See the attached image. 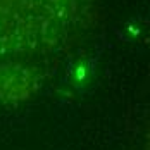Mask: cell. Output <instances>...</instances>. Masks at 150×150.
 <instances>
[{
  "label": "cell",
  "instance_id": "277c9868",
  "mask_svg": "<svg viewBox=\"0 0 150 150\" xmlns=\"http://www.w3.org/2000/svg\"><path fill=\"white\" fill-rule=\"evenodd\" d=\"M142 28H143V23L140 19H133V21L126 23L124 28H122V38L128 40V42H135V40L140 38V35L143 31Z\"/></svg>",
  "mask_w": 150,
  "mask_h": 150
},
{
  "label": "cell",
  "instance_id": "7a4b0ae2",
  "mask_svg": "<svg viewBox=\"0 0 150 150\" xmlns=\"http://www.w3.org/2000/svg\"><path fill=\"white\" fill-rule=\"evenodd\" d=\"M40 78L31 67H24L14 62L0 64V100L19 102L35 93Z\"/></svg>",
  "mask_w": 150,
  "mask_h": 150
},
{
  "label": "cell",
  "instance_id": "6da1fadb",
  "mask_svg": "<svg viewBox=\"0 0 150 150\" xmlns=\"http://www.w3.org/2000/svg\"><path fill=\"white\" fill-rule=\"evenodd\" d=\"M93 0H0V55L50 52L85 24Z\"/></svg>",
  "mask_w": 150,
  "mask_h": 150
},
{
  "label": "cell",
  "instance_id": "3957f363",
  "mask_svg": "<svg viewBox=\"0 0 150 150\" xmlns=\"http://www.w3.org/2000/svg\"><path fill=\"white\" fill-rule=\"evenodd\" d=\"M95 79V60L90 57H79L69 64L66 83L76 91H85Z\"/></svg>",
  "mask_w": 150,
  "mask_h": 150
}]
</instances>
